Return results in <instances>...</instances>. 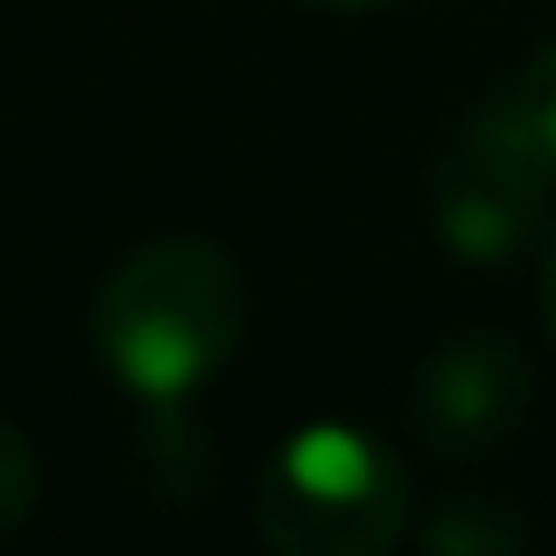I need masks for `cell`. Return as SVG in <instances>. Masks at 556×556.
Here are the masks:
<instances>
[{"label": "cell", "mask_w": 556, "mask_h": 556, "mask_svg": "<svg viewBox=\"0 0 556 556\" xmlns=\"http://www.w3.org/2000/svg\"><path fill=\"white\" fill-rule=\"evenodd\" d=\"M247 331V289L226 247L155 240L106 275L92 311V345L135 402L177 408L232 359Z\"/></svg>", "instance_id": "cell-1"}, {"label": "cell", "mask_w": 556, "mask_h": 556, "mask_svg": "<svg viewBox=\"0 0 556 556\" xmlns=\"http://www.w3.org/2000/svg\"><path fill=\"white\" fill-rule=\"evenodd\" d=\"M254 529L282 556H374L408 529V479L367 430L311 422L261 465Z\"/></svg>", "instance_id": "cell-2"}, {"label": "cell", "mask_w": 556, "mask_h": 556, "mask_svg": "<svg viewBox=\"0 0 556 556\" xmlns=\"http://www.w3.org/2000/svg\"><path fill=\"white\" fill-rule=\"evenodd\" d=\"M529 402H535V374L521 359V345L501 339V331H458L416 367L408 422L444 458H486V451L515 444V430L529 422Z\"/></svg>", "instance_id": "cell-3"}, {"label": "cell", "mask_w": 556, "mask_h": 556, "mask_svg": "<svg viewBox=\"0 0 556 556\" xmlns=\"http://www.w3.org/2000/svg\"><path fill=\"white\" fill-rule=\"evenodd\" d=\"M549 184L556 177L535 163V149L486 99V106L465 121V135L451 141L444 169H437V232H444L465 261H501L529 240Z\"/></svg>", "instance_id": "cell-4"}, {"label": "cell", "mask_w": 556, "mask_h": 556, "mask_svg": "<svg viewBox=\"0 0 556 556\" xmlns=\"http://www.w3.org/2000/svg\"><path fill=\"white\" fill-rule=\"evenodd\" d=\"M416 535L430 556H515L529 543V521L486 493H465V501H444V515H430Z\"/></svg>", "instance_id": "cell-5"}, {"label": "cell", "mask_w": 556, "mask_h": 556, "mask_svg": "<svg viewBox=\"0 0 556 556\" xmlns=\"http://www.w3.org/2000/svg\"><path fill=\"white\" fill-rule=\"evenodd\" d=\"M493 106H501V121L535 149V163L556 177V42H543V50L507 78V92H493Z\"/></svg>", "instance_id": "cell-6"}, {"label": "cell", "mask_w": 556, "mask_h": 556, "mask_svg": "<svg viewBox=\"0 0 556 556\" xmlns=\"http://www.w3.org/2000/svg\"><path fill=\"white\" fill-rule=\"evenodd\" d=\"M36 486H42V465L28 451V437L0 416V535H14L36 507Z\"/></svg>", "instance_id": "cell-7"}, {"label": "cell", "mask_w": 556, "mask_h": 556, "mask_svg": "<svg viewBox=\"0 0 556 556\" xmlns=\"http://www.w3.org/2000/svg\"><path fill=\"white\" fill-rule=\"evenodd\" d=\"M543 331L556 345V247H549V268H543Z\"/></svg>", "instance_id": "cell-8"}, {"label": "cell", "mask_w": 556, "mask_h": 556, "mask_svg": "<svg viewBox=\"0 0 556 556\" xmlns=\"http://www.w3.org/2000/svg\"><path fill=\"white\" fill-rule=\"evenodd\" d=\"M325 8H380V0H325Z\"/></svg>", "instance_id": "cell-9"}]
</instances>
